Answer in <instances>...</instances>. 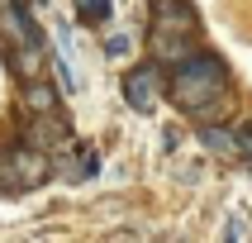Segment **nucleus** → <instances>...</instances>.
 Wrapping results in <instances>:
<instances>
[{
	"mask_svg": "<svg viewBox=\"0 0 252 243\" xmlns=\"http://www.w3.org/2000/svg\"><path fill=\"white\" fill-rule=\"evenodd\" d=\"M171 100L205 124H219L228 114V67L214 53H190L171 62Z\"/></svg>",
	"mask_w": 252,
	"mask_h": 243,
	"instance_id": "obj_1",
	"label": "nucleus"
},
{
	"mask_svg": "<svg viewBox=\"0 0 252 243\" xmlns=\"http://www.w3.org/2000/svg\"><path fill=\"white\" fill-rule=\"evenodd\" d=\"M157 19H153V57L162 67L181 62V57L200 53V24H195V10L186 0H167V5H153Z\"/></svg>",
	"mask_w": 252,
	"mask_h": 243,
	"instance_id": "obj_2",
	"label": "nucleus"
},
{
	"mask_svg": "<svg viewBox=\"0 0 252 243\" xmlns=\"http://www.w3.org/2000/svg\"><path fill=\"white\" fill-rule=\"evenodd\" d=\"M162 62H138V67L124 76V100L133 110H153L157 100H162Z\"/></svg>",
	"mask_w": 252,
	"mask_h": 243,
	"instance_id": "obj_3",
	"label": "nucleus"
},
{
	"mask_svg": "<svg viewBox=\"0 0 252 243\" xmlns=\"http://www.w3.org/2000/svg\"><path fill=\"white\" fill-rule=\"evenodd\" d=\"M0 38L10 43V53H19V48H38V24L29 19V10L19 5V0H5L0 5Z\"/></svg>",
	"mask_w": 252,
	"mask_h": 243,
	"instance_id": "obj_4",
	"label": "nucleus"
},
{
	"mask_svg": "<svg viewBox=\"0 0 252 243\" xmlns=\"http://www.w3.org/2000/svg\"><path fill=\"white\" fill-rule=\"evenodd\" d=\"M5 172H10V181H5L10 191H33V186L48 181V157L38 148H19V153H10Z\"/></svg>",
	"mask_w": 252,
	"mask_h": 243,
	"instance_id": "obj_5",
	"label": "nucleus"
},
{
	"mask_svg": "<svg viewBox=\"0 0 252 243\" xmlns=\"http://www.w3.org/2000/svg\"><path fill=\"white\" fill-rule=\"evenodd\" d=\"M200 143H205V148H210L214 157H243L238 134H233V129H228L224 119H219V124H205V129H200Z\"/></svg>",
	"mask_w": 252,
	"mask_h": 243,
	"instance_id": "obj_6",
	"label": "nucleus"
},
{
	"mask_svg": "<svg viewBox=\"0 0 252 243\" xmlns=\"http://www.w3.org/2000/svg\"><path fill=\"white\" fill-rule=\"evenodd\" d=\"M100 167V153L91 143H67V157H62V172H67L71 181H86L91 172Z\"/></svg>",
	"mask_w": 252,
	"mask_h": 243,
	"instance_id": "obj_7",
	"label": "nucleus"
},
{
	"mask_svg": "<svg viewBox=\"0 0 252 243\" xmlns=\"http://www.w3.org/2000/svg\"><path fill=\"white\" fill-rule=\"evenodd\" d=\"M38 143H43V148H53V143H57V148H67V124L53 119L48 110H43V119L33 124V148H38Z\"/></svg>",
	"mask_w": 252,
	"mask_h": 243,
	"instance_id": "obj_8",
	"label": "nucleus"
},
{
	"mask_svg": "<svg viewBox=\"0 0 252 243\" xmlns=\"http://www.w3.org/2000/svg\"><path fill=\"white\" fill-rule=\"evenodd\" d=\"M76 10H81V19L86 24H105V19H110V0H76Z\"/></svg>",
	"mask_w": 252,
	"mask_h": 243,
	"instance_id": "obj_9",
	"label": "nucleus"
},
{
	"mask_svg": "<svg viewBox=\"0 0 252 243\" xmlns=\"http://www.w3.org/2000/svg\"><path fill=\"white\" fill-rule=\"evenodd\" d=\"M228 239H233V243H248L252 239V219L238 210V205H233V214H228Z\"/></svg>",
	"mask_w": 252,
	"mask_h": 243,
	"instance_id": "obj_10",
	"label": "nucleus"
},
{
	"mask_svg": "<svg viewBox=\"0 0 252 243\" xmlns=\"http://www.w3.org/2000/svg\"><path fill=\"white\" fill-rule=\"evenodd\" d=\"M24 100H29V110H38V114H43V110H53V91H48L43 81L29 86V96H24Z\"/></svg>",
	"mask_w": 252,
	"mask_h": 243,
	"instance_id": "obj_11",
	"label": "nucleus"
},
{
	"mask_svg": "<svg viewBox=\"0 0 252 243\" xmlns=\"http://www.w3.org/2000/svg\"><path fill=\"white\" fill-rule=\"evenodd\" d=\"M105 53H110V57H124V53H128V38H124V34H114V38H105Z\"/></svg>",
	"mask_w": 252,
	"mask_h": 243,
	"instance_id": "obj_12",
	"label": "nucleus"
}]
</instances>
